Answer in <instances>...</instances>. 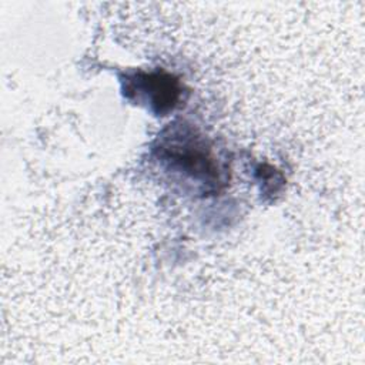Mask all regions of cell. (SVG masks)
I'll return each mask as SVG.
<instances>
[{
  "instance_id": "obj_1",
  "label": "cell",
  "mask_w": 365,
  "mask_h": 365,
  "mask_svg": "<svg viewBox=\"0 0 365 365\" xmlns=\"http://www.w3.org/2000/svg\"><path fill=\"white\" fill-rule=\"evenodd\" d=\"M153 154L168 171L195 182L202 194H215L230 181V168L212 143L187 123H173L158 135Z\"/></svg>"
},
{
  "instance_id": "obj_2",
  "label": "cell",
  "mask_w": 365,
  "mask_h": 365,
  "mask_svg": "<svg viewBox=\"0 0 365 365\" xmlns=\"http://www.w3.org/2000/svg\"><path fill=\"white\" fill-rule=\"evenodd\" d=\"M123 94L135 104H143L155 115H167L182 100V83L164 70H134L121 78Z\"/></svg>"
}]
</instances>
